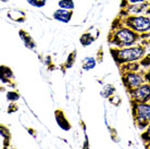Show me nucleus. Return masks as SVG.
Instances as JSON below:
<instances>
[{
    "label": "nucleus",
    "instance_id": "39448f33",
    "mask_svg": "<svg viewBox=\"0 0 150 149\" xmlns=\"http://www.w3.org/2000/svg\"><path fill=\"white\" fill-rule=\"evenodd\" d=\"M144 72H145V70H140V71L136 72H121V81H122L123 86L125 87L126 93L135 89L138 86L146 83Z\"/></svg>",
    "mask_w": 150,
    "mask_h": 149
},
{
    "label": "nucleus",
    "instance_id": "9d476101",
    "mask_svg": "<svg viewBox=\"0 0 150 149\" xmlns=\"http://www.w3.org/2000/svg\"><path fill=\"white\" fill-rule=\"evenodd\" d=\"M54 118H56V121L58 125L64 131H70L72 128V125L71 123L69 122L68 118L67 116L64 114L63 110H61V109H57L56 111H54Z\"/></svg>",
    "mask_w": 150,
    "mask_h": 149
},
{
    "label": "nucleus",
    "instance_id": "4be33fe9",
    "mask_svg": "<svg viewBox=\"0 0 150 149\" xmlns=\"http://www.w3.org/2000/svg\"><path fill=\"white\" fill-rule=\"evenodd\" d=\"M26 2L34 8H44L47 4V0H26Z\"/></svg>",
    "mask_w": 150,
    "mask_h": 149
},
{
    "label": "nucleus",
    "instance_id": "423d86ee",
    "mask_svg": "<svg viewBox=\"0 0 150 149\" xmlns=\"http://www.w3.org/2000/svg\"><path fill=\"white\" fill-rule=\"evenodd\" d=\"M128 100L133 102H149L150 101V84L144 83L143 85L127 93Z\"/></svg>",
    "mask_w": 150,
    "mask_h": 149
},
{
    "label": "nucleus",
    "instance_id": "20e7f679",
    "mask_svg": "<svg viewBox=\"0 0 150 149\" xmlns=\"http://www.w3.org/2000/svg\"><path fill=\"white\" fill-rule=\"evenodd\" d=\"M133 121L137 130L145 131L150 125V102L129 101Z\"/></svg>",
    "mask_w": 150,
    "mask_h": 149
},
{
    "label": "nucleus",
    "instance_id": "f257e3e1",
    "mask_svg": "<svg viewBox=\"0 0 150 149\" xmlns=\"http://www.w3.org/2000/svg\"><path fill=\"white\" fill-rule=\"evenodd\" d=\"M147 40L144 39L142 44H136L131 47L125 48H116L111 47L110 48V55L114 60V63L117 67L123 64L129 63V62H136L140 61L147 53Z\"/></svg>",
    "mask_w": 150,
    "mask_h": 149
},
{
    "label": "nucleus",
    "instance_id": "aec40b11",
    "mask_svg": "<svg viewBox=\"0 0 150 149\" xmlns=\"http://www.w3.org/2000/svg\"><path fill=\"white\" fill-rule=\"evenodd\" d=\"M140 138L144 143V146L145 148L148 149L150 147V125L147 127L146 130L143 131V133L140 134Z\"/></svg>",
    "mask_w": 150,
    "mask_h": 149
},
{
    "label": "nucleus",
    "instance_id": "dca6fc26",
    "mask_svg": "<svg viewBox=\"0 0 150 149\" xmlns=\"http://www.w3.org/2000/svg\"><path fill=\"white\" fill-rule=\"evenodd\" d=\"M140 62L139 61H136V62H129V63L123 64L119 67V71L121 72H136V71H140Z\"/></svg>",
    "mask_w": 150,
    "mask_h": 149
},
{
    "label": "nucleus",
    "instance_id": "a878e982",
    "mask_svg": "<svg viewBox=\"0 0 150 149\" xmlns=\"http://www.w3.org/2000/svg\"><path fill=\"white\" fill-rule=\"evenodd\" d=\"M83 149H89V144H88L87 135H85V142H84V145H83Z\"/></svg>",
    "mask_w": 150,
    "mask_h": 149
},
{
    "label": "nucleus",
    "instance_id": "c756f323",
    "mask_svg": "<svg viewBox=\"0 0 150 149\" xmlns=\"http://www.w3.org/2000/svg\"><path fill=\"white\" fill-rule=\"evenodd\" d=\"M149 102H150V101H149Z\"/></svg>",
    "mask_w": 150,
    "mask_h": 149
},
{
    "label": "nucleus",
    "instance_id": "cd10ccee",
    "mask_svg": "<svg viewBox=\"0 0 150 149\" xmlns=\"http://www.w3.org/2000/svg\"><path fill=\"white\" fill-rule=\"evenodd\" d=\"M1 1H2V2H8L9 0H1Z\"/></svg>",
    "mask_w": 150,
    "mask_h": 149
},
{
    "label": "nucleus",
    "instance_id": "412c9836",
    "mask_svg": "<svg viewBox=\"0 0 150 149\" xmlns=\"http://www.w3.org/2000/svg\"><path fill=\"white\" fill-rule=\"evenodd\" d=\"M7 99L10 102H15L20 99V94L16 90H10L7 93Z\"/></svg>",
    "mask_w": 150,
    "mask_h": 149
},
{
    "label": "nucleus",
    "instance_id": "0eeeda50",
    "mask_svg": "<svg viewBox=\"0 0 150 149\" xmlns=\"http://www.w3.org/2000/svg\"><path fill=\"white\" fill-rule=\"evenodd\" d=\"M150 7V0H146L142 4H125L123 7H120V16H127V15H138L143 14L144 12Z\"/></svg>",
    "mask_w": 150,
    "mask_h": 149
},
{
    "label": "nucleus",
    "instance_id": "7ed1b4c3",
    "mask_svg": "<svg viewBox=\"0 0 150 149\" xmlns=\"http://www.w3.org/2000/svg\"><path fill=\"white\" fill-rule=\"evenodd\" d=\"M121 25H124L135 31L139 34H146L150 32V16L146 14L138 15H127V16H120L116 15L111 22L110 30L116 28Z\"/></svg>",
    "mask_w": 150,
    "mask_h": 149
},
{
    "label": "nucleus",
    "instance_id": "6ab92c4d",
    "mask_svg": "<svg viewBox=\"0 0 150 149\" xmlns=\"http://www.w3.org/2000/svg\"><path fill=\"white\" fill-rule=\"evenodd\" d=\"M58 6H59V8L65 9V10H72V11H74L75 9L74 0H59Z\"/></svg>",
    "mask_w": 150,
    "mask_h": 149
},
{
    "label": "nucleus",
    "instance_id": "5701e85b",
    "mask_svg": "<svg viewBox=\"0 0 150 149\" xmlns=\"http://www.w3.org/2000/svg\"><path fill=\"white\" fill-rule=\"evenodd\" d=\"M146 0H122L121 1L120 7H123L125 4H142Z\"/></svg>",
    "mask_w": 150,
    "mask_h": 149
},
{
    "label": "nucleus",
    "instance_id": "9b49d317",
    "mask_svg": "<svg viewBox=\"0 0 150 149\" xmlns=\"http://www.w3.org/2000/svg\"><path fill=\"white\" fill-rule=\"evenodd\" d=\"M0 135H1V149H9L11 144V132L6 125H0Z\"/></svg>",
    "mask_w": 150,
    "mask_h": 149
},
{
    "label": "nucleus",
    "instance_id": "2eb2a0df",
    "mask_svg": "<svg viewBox=\"0 0 150 149\" xmlns=\"http://www.w3.org/2000/svg\"><path fill=\"white\" fill-rule=\"evenodd\" d=\"M99 62V60L96 59L95 57H85L81 62L82 69L84 71H90V70H94L97 63Z\"/></svg>",
    "mask_w": 150,
    "mask_h": 149
},
{
    "label": "nucleus",
    "instance_id": "bb28decb",
    "mask_svg": "<svg viewBox=\"0 0 150 149\" xmlns=\"http://www.w3.org/2000/svg\"><path fill=\"white\" fill-rule=\"evenodd\" d=\"M145 13H146V15H150V7L148 8V9H147L146 12H145Z\"/></svg>",
    "mask_w": 150,
    "mask_h": 149
},
{
    "label": "nucleus",
    "instance_id": "6e6552de",
    "mask_svg": "<svg viewBox=\"0 0 150 149\" xmlns=\"http://www.w3.org/2000/svg\"><path fill=\"white\" fill-rule=\"evenodd\" d=\"M0 78L1 83L4 85H10L12 87H15V77L12 70L7 65H1L0 67Z\"/></svg>",
    "mask_w": 150,
    "mask_h": 149
},
{
    "label": "nucleus",
    "instance_id": "f03ea898",
    "mask_svg": "<svg viewBox=\"0 0 150 149\" xmlns=\"http://www.w3.org/2000/svg\"><path fill=\"white\" fill-rule=\"evenodd\" d=\"M143 39V35L135 31L128 28L126 26L121 25L116 28L109 31L107 36L108 44L114 46L116 48H125L136 45L139 40Z\"/></svg>",
    "mask_w": 150,
    "mask_h": 149
},
{
    "label": "nucleus",
    "instance_id": "f3484780",
    "mask_svg": "<svg viewBox=\"0 0 150 149\" xmlns=\"http://www.w3.org/2000/svg\"><path fill=\"white\" fill-rule=\"evenodd\" d=\"M116 93V88L114 87V85L112 84H105L103 87H102L101 92H100V96L102 98H107V99H110V98L114 96Z\"/></svg>",
    "mask_w": 150,
    "mask_h": 149
},
{
    "label": "nucleus",
    "instance_id": "f8f14e48",
    "mask_svg": "<svg viewBox=\"0 0 150 149\" xmlns=\"http://www.w3.org/2000/svg\"><path fill=\"white\" fill-rule=\"evenodd\" d=\"M7 16L9 19L16 23H24L26 21V13L20 9H11L7 12Z\"/></svg>",
    "mask_w": 150,
    "mask_h": 149
},
{
    "label": "nucleus",
    "instance_id": "a211bd4d",
    "mask_svg": "<svg viewBox=\"0 0 150 149\" xmlns=\"http://www.w3.org/2000/svg\"><path fill=\"white\" fill-rule=\"evenodd\" d=\"M76 56H77V50L70 52V55L67 58V61L64 62L63 67L64 69H71L73 65L75 64V60H76Z\"/></svg>",
    "mask_w": 150,
    "mask_h": 149
},
{
    "label": "nucleus",
    "instance_id": "4468645a",
    "mask_svg": "<svg viewBox=\"0 0 150 149\" xmlns=\"http://www.w3.org/2000/svg\"><path fill=\"white\" fill-rule=\"evenodd\" d=\"M99 35H93V33L88 31V32H85L84 34L81 35V37H79V43H81V45L83 47H88L90 46L94 41H96V39L98 38Z\"/></svg>",
    "mask_w": 150,
    "mask_h": 149
},
{
    "label": "nucleus",
    "instance_id": "b1692460",
    "mask_svg": "<svg viewBox=\"0 0 150 149\" xmlns=\"http://www.w3.org/2000/svg\"><path fill=\"white\" fill-rule=\"evenodd\" d=\"M18 110H19V107H18V104H15V102H11L7 109L8 113H13V112L18 111Z\"/></svg>",
    "mask_w": 150,
    "mask_h": 149
},
{
    "label": "nucleus",
    "instance_id": "393cba45",
    "mask_svg": "<svg viewBox=\"0 0 150 149\" xmlns=\"http://www.w3.org/2000/svg\"><path fill=\"white\" fill-rule=\"evenodd\" d=\"M144 76H145V81H146V83L150 84V67H148L147 70H145V72H144Z\"/></svg>",
    "mask_w": 150,
    "mask_h": 149
},
{
    "label": "nucleus",
    "instance_id": "ddd939ff",
    "mask_svg": "<svg viewBox=\"0 0 150 149\" xmlns=\"http://www.w3.org/2000/svg\"><path fill=\"white\" fill-rule=\"evenodd\" d=\"M19 36H20V38L22 39L23 44L25 45V47L28 48L30 50H34V49L37 47V45H36L35 40L33 39V37L30 36V33H27L26 31L20 30L19 31Z\"/></svg>",
    "mask_w": 150,
    "mask_h": 149
},
{
    "label": "nucleus",
    "instance_id": "c85d7f7f",
    "mask_svg": "<svg viewBox=\"0 0 150 149\" xmlns=\"http://www.w3.org/2000/svg\"><path fill=\"white\" fill-rule=\"evenodd\" d=\"M148 149H150V147H149V148H148Z\"/></svg>",
    "mask_w": 150,
    "mask_h": 149
},
{
    "label": "nucleus",
    "instance_id": "1a4fd4ad",
    "mask_svg": "<svg viewBox=\"0 0 150 149\" xmlns=\"http://www.w3.org/2000/svg\"><path fill=\"white\" fill-rule=\"evenodd\" d=\"M74 15V11L72 10H65V9H57L56 11H53L52 18L53 20H56L58 22L64 23V24H68L71 22L72 18Z\"/></svg>",
    "mask_w": 150,
    "mask_h": 149
}]
</instances>
